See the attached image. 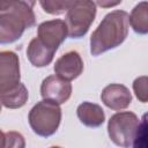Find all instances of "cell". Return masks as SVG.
I'll use <instances>...</instances> for the list:
<instances>
[{"mask_svg": "<svg viewBox=\"0 0 148 148\" xmlns=\"http://www.w3.org/2000/svg\"><path fill=\"white\" fill-rule=\"evenodd\" d=\"M130 15L124 10H113L104 16L99 25L91 34L90 52L98 56L119 46L127 37Z\"/></svg>", "mask_w": 148, "mask_h": 148, "instance_id": "cell-1", "label": "cell"}, {"mask_svg": "<svg viewBox=\"0 0 148 148\" xmlns=\"http://www.w3.org/2000/svg\"><path fill=\"white\" fill-rule=\"evenodd\" d=\"M36 24V16L30 6L13 0L0 10V43L8 44L17 40L27 28Z\"/></svg>", "mask_w": 148, "mask_h": 148, "instance_id": "cell-2", "label": "cell"}, {"mask_svg": "<svg viewBox=\"0 0 148 148\" xmlns=\"http://www.w3.org/2000/svg\"><path fill=\"white\" fill-rule=\"evenodd\" d=\"M31 130L39 136L47 138L54 134L61 121V109L59 104L44 99L30 110L28 116Z\"/></svg>", "mask_w": 148, "mask_h": 148, "instance_id": "cell-3", "label": "cell"}, {"mask_svg": "<svg viewBox=\"0 0 148 148\" xmlns=\"http://www.w3.org/2000/svg\"><path fill=\"white\" fill-rule=\"evenodd\" d=\"M96 6L92 0H76L67 10L65 22L71 38H81L89 30L95 20Z\"/></svg>", "mask_w": 148, "mask_h": 148, "instance_id": "cell-4", "label": "cell"}, {"mask_svg": "<svg viewBox=\"0 0 148 148\" xmlns=\"http://www.w3.org/2000/svg\"><path fill=\"white\" fill-rule=\"evenodd\" d=\"M139 119L135 113L125 111L113 114L108 124V133L113 143L120 147H132L136 135Z\"/></svg>", "mask_w": 148, "mask_h": 148, "instance_id": "cell-5", "label": "cell"}, {"mask_svg": "<svg viewBox=\"0 0 148 148\" xmlns=\"http://www.w3.org/2000/svg\"><path fill=\"white\" fill-rule=\"evenodd\" d=\"M20 64L12 51L0 53V92L8 91L20 83Z\"/></svg>", "mask_w": 148, "mask_h": 148, "instance_id": "cell-6", "label": "cell"}, {"mask_svg": "<svg viewBox=\"0 0 148 148\" xmlns=\"http://www.w3.org/2000/svg\"><path fill=\"white\" fill-rule=\"evenodd\" d=\"M68 36V28L62 20L45 21L38 25L37 37L51 50L57 51Z\"/></svg>", "mask_w": 148, "mask_h": 148, "instance_id": "cell-7", "label": "cell"}, {"mask_svg": "<svg viewBox=\"0 0 148 148\" xmlns=\"http://www.w3.org/2000/svg\"><path fill=\"white\" fill-rule=\"evenodd\" d=\"M72 94V84L68 80L59 75H50L44 79L40 86V95L44 99L52 101L57 104L67 102Z\"/></svg>", "mask_w": 148, "mask_h": 148, "instance_id": "cell-8", "label": "cell"}, {"mask_svg": "<svg viewBox=\"0 0 148 148\" xmlns=\"http://www.w3.org/2000/svg\"><path fill=\"white\" fill-rule=\"evenodd\" d=\"M101 99L108 108L119 111L126 109L131 104L132 95L125 86L111 83L103 89L101 94Z\"/></svg>", "mask_w": 148, "mask_h": 148, "instance_id": "cell-9", "label": "cell"}, {"mask_svg": "<svg viewBox=\"0 0 148 148\" xmlns=\"http://www.w3.org/2000/svg\"><path fill=\"white\" fill-rule=\"evenodd\" d=\"M83 71V61L76 51H69L62 54L54 64V73L65 80L76 79Z\"/></svg>", "mask_w": 148, "mask_h": 148, "instance_id": "cell-10", "label": "cell"}, {"mask_svg": "<svg viewBox=\"0 0 148 148\" xmlns=\"http://www.w3.org/2000/svg\"><path fill=\"white\" fill-rule=\"evenodd\" d=\"M53 50L47 47L38 37H35L30 40L27 50V57L32 66L35 67H45L51 64L54 56Z\"/></svg>", "mask_w": 148, "mask_h": 148, "instance_id": "cell-11", "label": "cell"}, {"mask_svg": "<svg viewBox=\"0 0 148 148\" xmlns=\"http://www.w3.org/2000/svg\"><path fill=\"white\" fill-rule=\"evenodd\" d=\"M76 113L80 121L88 127H99L105 120L103 109L98 104L90 102H83L77 106Z\"/></svg>", "mask_w": 148, "mask_h": 148, "instance_id": "cell-12", "label": "cell"}, {"mask_svg": "<svg viewBox=\"0 0 148 148\" xmlns=\"http://www.w3.org/2000/svg\"><path fill=\"white\" fill-rule=\"evenodd\" d=\"M28 96L29 95H28V90L25 86L20 82L13 89L5 91V92H0V101L5 108L18 109V108H22L27 103Z\"/></svg>", "mask_w": 148, "mask_h": 148, "instance_id": "cell-13", "label": "cell"}, {"mask_svg": "<svg viewBox=\"0 0 148 148\" xmlns=\"http://www.w3.org/2000/svg\"><path fill=\"white\" fill-rule=\"evenodd\" d=\"M130 24L136 34H148V1L139 2L132 9Z\"/></svg>", "mask_w": 148, "mask_h": 148, "instance_id": "cell-14", "label": "cell"}, {"mask_svg": "<svg viewBox=\"0 0 148 148\" xmlns=\"http://www.w3.org/2000/svg\"><path fill=\"white\" fill-rule=\"evenodd\" d=\"M76 0H39L44 12L51 15H60L67 12Z\"/></svg>", "mask_w": 148, "mask_h": 148, "instance_id": "cell-15", "label": "cell"}, {"mask_svg": "<svg viewBox=\"0 0 148 148\" xmlns=\"http://www.w3.org/2000/svg\"><path fill=\"white\" fill-rule=\"evenodd\" d=\"M133 147L148 148V112L142 116L141 121L139 123Z\"/></svg>", "mask_w": 148, "mask_h": 148, "instance_id": "cell-16", "label": "cell"}, {"mask_svg": "<svg viewBox=\"0 0 148 148\" xmlns=\"http://www.w3.org/2000/svg\"><path fill=\"white\" fill-rule=\"evenodd\" d=\"M133 91L136 98L142 102H148V76H139L133 82Z\"/></svg>", "mask_w": 148, "mask_h": 148, "instance_id": "cell-17", "label": "cell"}, {"mask_svg": "<svg viewBox=\"0 0 148 148\" xmlns=\"http://www.w3.org/2000/svg\"><path fill=\"white\" fill-rule=\"evenodd\" d=\"M5 141H9V143L5 147H24V140L23 136L16 132H9V133H5L2 132V142Z\"/></svg>", "mask_w": 148, "mask_h": 148, "instance_id": "cell-18", "label": "cell"}, {"mask_svg": "<svg viewBox=\"0 0 148 148\" xmlns=\"http://www.w3.org/2000/svg\"><path fill=\"white\" fill-rule=\"evenodd\" d=\"M96 2L102 8H110V7H114L119 5L121 0H96Z\"/></svg>", "mask_w": 148, "mask_h": 148, "instance_id": "cell-19", "label": "cell"}, {"mask_svg": "<svg viewBox=\"0 0 148 148\" xmlns=\"http://www.w3.org/2000/svg\"><path fill=\"white\" fill-rule=\"evenodd\" d=\"M12 1H13V0H12ZM12 1H10V2H12ZM17 1L24 2V3H27L28 6H30L31 8H32V7L35 6V3H36V0H17ZM3 9H5V8H3Z\"/></svg>", "mask_w": 148, "mask_h": 148, "instance_id": "cell-20", "label": "cell"}]
</instances>
